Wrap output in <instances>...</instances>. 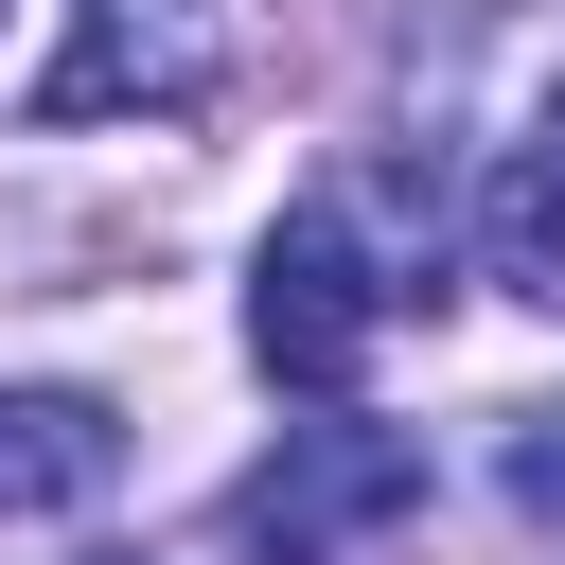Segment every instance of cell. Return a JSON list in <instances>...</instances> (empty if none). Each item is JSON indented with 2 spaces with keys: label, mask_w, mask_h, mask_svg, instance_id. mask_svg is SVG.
Returning a JSON list of instances; mask_svg holds the SVG:
<instances>
[{
  "label": "cell",
  "mask_w": 565,
  "mask_h": 565,
  "mask_svg": "<svg viewBox=\"0 0 565 565\" xmlns=\"http://www.w3.org/2000/svg\"><path fill=\"white\" fill-rule=\"evenodd\" d=\"M441 282H406V265H371V230H353V194H300L282 230H265V265H247V353L282 371V388H353L371 371V335L388 318H424Z\"/></svg>",
  "instance_id": "obj_1"
},
{
  "label": "cell",
  "mask_w": 565,
  "mask_h": 565,
  "mask_svg": "<svg viewBox=\"0 0 565 565\" xmlns=\"http://www.w3.org/2000/svg\"><path fill=\"white\" fill-rule=\"evenodd\" d=\"M512 512H530V530H565V406H530V424H512Z\"/></svg>",
  "instance_id": "obj_6"
},
{
  "label": "cell",
  "mask_w": 565,
  "mask_h": 565,
  "mask_svg": "<svg viewBox=\"0 0 565 565\" xmlns=\"http://www.w3.org/2000/svg\"><path fill=\"white\" fill-rule=\"evenodd\" d=\"M477 230H494V282L565 318V106H547V124H530V141L494 159V194H477Z\"/></svg>",
  "instance_id": "obj_5"
},
{
  "label": "cell",
  "mask_w": 565,
  "mask_h": 565,
  "mask_svg": "<svg viewBox=\"0 0 565 565\" xmlns=\"http://www.w3.org/2000/svg\"><path fill=\"white\" fill-rule=\"evenodd\" d=\"M124 477V424L88 388H0V512H88Z\"/></svg>",
  "instance_id": "obj_4"
},
{
  "label": "cell",
  "mask_w": 565,
  "mask_h": 565,
  "mask_svg": "<svg viewBox=\"0 0 565 565\" xmlns=\"http://www.w3.org/2000/svg\"><path fill=\"white\" fill-rule=\"evenodd\" d=\"M424 512V441L406 424H282V459L230 494V530H247V565H371L388 530Z\"/></svg>",
  "instance_id": "obj_2"
},
{
  "label": "cell",
  "mask_w": 565,
  "mask_h": 565,
  "mask_svg": "<svg viewBox=\"0 0 565 565\" xmlns=\"http://www.w3.org/2000/svg\"><path fill=\"white\" fill-rule=\"evenodd\" d=\"M230 88V35H212V0H71V53L35 71V124H194Z\"/></svg>",
  "instance_id": "obj_3"
}]
</instances>
